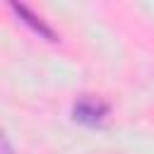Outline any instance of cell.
Segmentation results:
<instances>
[{
    "label": "cell",
    "mask_w": 154,
    "mask_h": 154,
    "mask_svg": "<svg viewBox=\"0 0 154 154\" xmlns=\"http://www.w3.org/2000/svg\"><path fill=\"white\" fill-rule=\"evenodd\" d=\"M10 10L17 12V17H19L34 34H38L41 38H46V41H58V34L53 31V26H48V24L43 22V17L36 14L34 10H29L26 5H22V2H10Z\"/></svg>",
    "instance_id": "cell-2"
},
{
    "label": "cell",
    "mask_w": 154,
    "mask_h": 154,
    "mask_svg": "<svg viewBox=\"0 0 154 154\" xmlns=\"http://www.w3.org/2000/svg\"><path fill=\"white\" fill-rule=\"evenodd\" d=\"M2 154H14L12 147H10V140H7V137H2Z\"/></svg>",
    "instance_id": "cell-3"
},
{
    "label": "cell",
    "mask_w": 154,
    "mask_h": 154,
    "mask_svg": "<svg viewBox=\"0 0 154 154\" xmlns=\"http://www.w3.org/2000/svg\"><path fill=\"white\" fill-rule=\"evenodd\" d=\"M108 113H111V106L94 94H82L72 103V120L84 128H103L108 120Z\"/></svg>",
    "instance_id": "cell-1"
}]
</instances>
